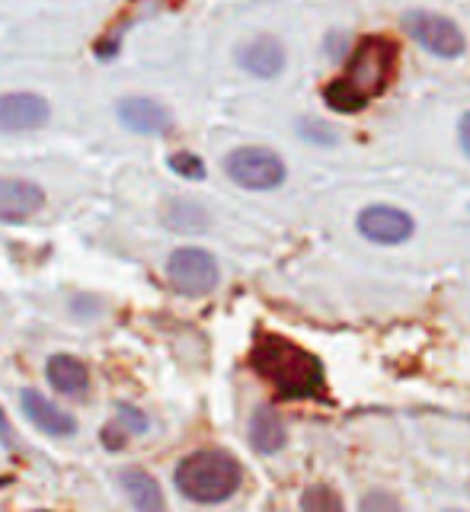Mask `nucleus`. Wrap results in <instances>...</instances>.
Here are the masks:
<instances>
[{"label":"nucleus","mask_w":470,"mask_h":512,"mask_svg":"<svg viewBox=\"0 0 470 512\" xmlns=\"http://www.w3.org/2000/svg\"><path fill=\"white\" fill-rule=\"evenodd\" d=\"M7 436H10V423H7L4 407H0V439H7Z\"/></svg>","instance_id":"24"},{"label":"nucleus","mask_w":470,"mask_h":512,"mask_svg":"<svg viewBox=\"0 0 470 512\" xmlns=\"http://www.w3.org/2000/svg\"><path fill=\"white\" fill-rule=\"evenodd\" d=\"M23 413L29 416V423H36V429H42L45 436H55V439H68L77 432V420L61 410L55 400H48L39 391H23Z\"/></svg>","instance_id":"11"},{"label":"nucleus","mask_w":470,"mask_h":512,"mask_svg":"<svg viewBox=\"0 0 470 512\" xmlns=\"http://www.w3.org/2000/svg\"><path fill=\"white\" fill-rule=\"evenodd\" d=\"M48 119H52V106L39 93H4L0 96V132L20 135V132H36Z\"/></svg>","instance_id":"7"},{"label":"nucleus","mask_w":470,"mask_h":512,"mask_svg":"<svg viewBox=\"0 0 470 512\" xmlns=\"http://www.w3.org/2000/svg\"><path fill=\"white\" fill-rule=\"evenodd\" d=\"M112 423H116L125 436H141V432H148V416L132 404H116V420Z\"/></svg>","instance_id":"20"},{"label":"nucleus","mask_w":470,"mask_h":512,"mask_svg":"<svg viewBox=\"0 0 470 512\" xmlns=\"http://www.w3.org/2000/svg\"><path fill=\"white\" fill-rule=\"evenodd\" d=\"M237 61H240V68L247 71V74L269 80V77L282 74V68H285V48L275 39H269V36H259V39H253V42H247V45L240 48Z\"/></svg>","instance_id":"12"},{"label":"nucleus","mask_w":470,"mask_h":512,"mask_svg":"<svg viewBox=\"0 0 470 512\" xmlns=\"http://www.w3.org/2000/svg\"><path fill=\"white\" fill-rule=\"evenodd\" d=\"M45 208V189L20 176H0V221L23 224Z\"/></svg>","instance_id":"8"},{"label":"nucleus","mask_w":470,"mask_h":512,"mask_svg":"<svg viewBox=\"0 0 470 512\" xmlns=\"http://www.w3.org/2000/svg\"><path fill=\"white\" fill-rule=\"evenodd\" d=\"M285 439H288V432H285L282 416L272 407H259L250 423V445L263 455H275L285 448Z\"/></svg>","instance_id":"13"},{"label":"nucleus","mask_w":470,"mask_h":512,"mask_svg":"<svg viewBox=\"0 0 470 512\" xmlns=\"http://www.w3.org/2000/svg\"><path fill=\"white\" fill-rule=\"evenodd\" d=\"M122 487L138 512H164V493H160V484L148 471L141 468L122 471Z\"/></svg>","instance_id":"15"},{"label":"nucleus","mask_w":470,"mask_h":512,"mask_svg":"<svg viewBox=\"0 0 470 512\" xmlns=\"http://www.w3.org/2000/svg\"><path fill=\"white\" fill-rule=\"evenodd\" d=\"M359 231L375 244H403L413 234V218L394 205H368L359 215Z\"/></svg>","instance_id":"10"},{"label":"nucleus","mask_w":470,"mask_h":512,"mask_svg":"<svg viewBox=\"0 0 470 512\" xmlns=\"http://www.w3.org/2000/svg\"><path fill=\"white\" fill-rule=\"evenodd\" d=\"M45 372L58 394H84L90 388V372L77 356H52Z\"/></svg>","instance_id":"14"},{"label":"nucleus","mask_w":470,"mask_h":512,"mask_svg":"<svg viewBox=\"0 0 470 512\" xmlns=\"http://www.w3.org/2000/svg\"><path fill=\"white\" fill-rule=\"evenodd\" d=\"M103 442L112 448V452H119V448H122V442H125V432L116 426V423H109L106 429H103Z\"/></svg>","instance_id":"22"},{"label":"nucleus","mask_w":470,"mask_h":512,"mask_svg":"<svg viewBox=\"0 0 470 512\" xmlns=\"http://www.w3.org/2000/svg\"><path fill=\"white\" fill-rule=\"evenodd\" d=\"M451 512H458V509H451Z\"/></svg>","instance_id":"25"},{"label":"nucleus","mask_w":470,"mask_h":512,"mask_svg":"<svg viewBox=\"0 0 470 512\" xmlns=\"http://www.w3.org/2000/svg\"><path fill=\"white\" fill-rule=\"evenodd\" d=\"M250 368L263 378L282 400H323L327 378L323 362L304 346L285 340L279 333H259L250 349Z\"/></svg>","instance_id":"1"},{"label":"nucleus","mask_w":470,"mask_h":512,"mask_svg":"<svg viewBox=\"0 0 470 512\" xmlns=\"http://www.w3.org/2000/svg\"><path fill=\"white\" fill-rule=\"evenodd\" d=\"M301 512H343V500H339V493L333 487L314 484L301 496Z\"/></svg>","instance_id":"17"},{"label":"nucleus","mask_w":470,"mask_h":512,"mask_svg":"<svg viewBox=\"0 0 470 512\" xmlns=\"http://www.w3.org/2000/svg\"><path fill=\"white\" fill-rule=\"evenodd\" d=\"M39 512H45V509H39Z\"/></svg>","instance_id":"26"},{"label":"nucleus","mask_w":470,"mask_h":512,"mask_svg":"<svg viewBox=\"0 0 470 512\" xmlns=\"http://www.w3.org/2000/svg\"><path fill=\"white\" fill-rule=\"evenodd\" d=\"M224 170L243 189H275L285 180L282 157L269 148H237L224 160Z\"/></svg>","instance_id":"5"},{"label":"nucleus","mask_w":470,"mask_h":512,"mask_svg":"<svg viewBox=\"0 0 470 512\" xmlns=\"http://www.w3.org/2000/svg\"><path fill=\"white\" fill-rule=\"evenodd\" d=\"M167 224L173 231H202L208 224V215L196 202H170L167 208Z\"/></svg>","instance_id":"16"},{"label":"nucleus","mask_w":470,"mask_h":512,"mask_svg":"<svg viewBox=\"0 0 470 512\" xmlns=\"http://www.w3.org/2000/svg\"><path fill=\"white\" fill-rule=\"evenodd\" d=\"M461 148H464V154L470 157V112L461 119Z\"/></svg>","instance_id":"23"},{"label":"nucleus","mask_w":470,"mask_h":512,"mask_svg":"<svg viewBox=\"0 0 470 512\" xmlns=\"http://www.w3.org/2000/svg\"><path fill=\"white\" fill-rule=\"evenodd\" d=\"M119 122L135 135H167L173 128V116L164 103L151 100V96H125L116 106Z\"/></svg>","instance_id":"9"},{"label":"nucleus","mask_w":470,"mask_h":512,"mask_svg":"<svg viewBox=\"0 0 470 512\" xmlns=\"http://www.w3.org/2000/svg\"><path fill=\"white\" fill-rule=\"evenodd\" d=\"M397 61H400V55H397V45L391 39L365 36L359 45H355V52L349 58V68L339 80H343V84L368 106L371 96H381L387 90V84L394 80Z\"/></svg>","instance_id":"3"},{"label":"nucleus","mask_w":470,"mask_h":512,"mask_svg":"<svg viewBox=\"0 0 470 512\" xmlns=\"http://www.w3.org/2000/svg\"><path fill=\"white\" fill-rule=\"evenodd\" d=\"M403 29L426 48V52L439 55V58H458L464 52V32L458 23H451L442 13H426V10H413L403 16Z\"/></svg>","instance_id":"6"},{"label":"nucleus","mask_w":470,"mask_h":512,"mask_svg":"<svg viewBox=\"0 0 470 512\" xmlns=\"http://www.w3.org/2000/svg\"><path fill=\"white\" fill-rule=\"evenodd\" d=\"M323 100H327V106L336 109V112H359V109H365V103L339 77L330 80V84L323 87Z\"/></svg>","instance_id":"18"},{"label":"nucleus","mask_w":470,"mask_h":512,"mask_svg":"<svg viewBox=\"0 0 470 512\" xmlns=\"http://www.w3.org/2000/svg\"><path fill=\"white\" fill-rule=\"evenodd\" d=\"M167 279L186 298H205L218 288V260L202 247H180L167 260Z\"/></svg>","instance_id":"4"},{"label":"nucleus","mask_w":470,"mask_h":512,"mask_svg":"<svg viewBox=\"0 0 470 512\" xmlns=\"http://www.w3.org/2000/svg\"><path fill=\"white\" fill-rule=\"evenodd\" d=\"M170 170L176 176H183V180H205V164H202V157L199 154H192V151H176L170 154Z\"/></svg>","instance_id":"19"},{"label":"nucleus","mask_w":470,"mask_h":512,"mask_svg":"<svg viewBox=\"0 0 470 512\" xmlns=\"http://www.w3.org/2000/svg\"><path fill=\"white\" fill-rule=\"evenodd\" d=\"M176 490L192 503H224L240 490L243 468L224 448H199L176 464Z\"/></svg>","instance_id":"2"},{"label":"nucleus","mask_w":470,"mask_h":512,"mask_svg":"<svg viewBox=\"0 0 470 512\" xmlns=\"http://www.w3.org/2000/svg\"><path fill=\"white\" fill-rule=\"evenodd\" d=\"M359 512H403V509H400V503H397V496H394V493H387V490H371V493H365V500H362Z\"/></svg>","instance_id":"21"}]
</instances>
